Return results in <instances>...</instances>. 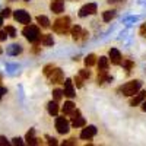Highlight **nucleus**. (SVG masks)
<instances>
[{
    "mask_svg": "<svg viewBox=\"0 0 146 146\" xmlns=\"http://www.w3.org/2000/svg\"><path fill=\"white\" fill-rule=\"evenodd\" d=\"M79 76H80L82 79H89V78H91V72H89V70L82 69V70L79 72Z\"/></svg>",
    "mask_w": 146,
    "mask_h": 146,
    "instance_id": "27",
    "label": "nucleus"
},
{
    "mask_svg": "<svg viewBox=\"0 0 146 146\" xmlns=\"http://www.w3.org/2000/svg\"><path fill=\"white\" fill-rule=\"evenodd\" d=\"M96 10H98V7H96L95 3H88V5H85V6L80 7L79 16L80 18H85V16H88V15H95Z\"/></svg>",
    "mask_w": 146,
    "mask_h": 146,
    "instance_id": "6",
    "label": "nucleus"
},
{
    "mask_svg": "<svg viewBox=\"0 0 146 146\" xmlns=\"http://www.w3.org/2000/svg\"><path fill=\"white\" fill-rule=\"evenodd\" d=\"M2 23H3V21H2V18H0V27H2Z\"/></svg>",
    "mask_w": 146,
    "mask_h": 146,
    "instance_id": "40",
    "label": "nucleus"
},
{
    "mask_svg": "<svg viewBox=\"0 0 146 146\" xmlns=\"http://www.w3.org/2000/svg\"><path fill=\"white\" fill-rule=\"evenodd\" d=\"M47 110L48 113H50L51 115H57L58 114V105H57V101H50L47 105Z\"/></svg>",
    "mask_w": 146,
    "mask_h": 146,
    "instance_id": "18",
    "label": "nucleus"
},
{
    "mask_svg": "<svg viewBox=\"0 0 146 146\" xmlns=\"http://www.w3.org/2000/svg\"><path fill=\"white\" fill-rule=\"evenodd\" d=\"M123 66L126 67V70H127V72H130V70L133 69V66H135V63L130 62V60H124V62H123Z\"/></svg>",
    "mask_w": 146,
    "mask_h": 146,
    "instance_id": "29",
    "label": "nucleus"
},
{
    "mask_svg": "<svg viewBox=\"0 0 146 146\" xmlns=\"http://www.w3.org/2000/svg\"><path fill=\"white\" fill-rule=\"evenodd\" d=\"M6 36H7V34L5 31H0V41H6Z\"/></svg>",
    "mask_w": 146,
    "mask_h": 146,
    "instance_id": "35",
    "label": "nucleus"
},
{
    "mask_svg": "<svg viewBox=\"0 0 146 146\" xmlns=\"http://www.w3.org/2000/svg\"><path fill=\"white\" fill-rule=\"evenodd\" d=\"M75 83H76L78 88H82V86H83V79L78 75V76H75Z\"/></svg>",
    "mask_w": 146,
    "mask_h": 146,
    "instance_id": "30",
    "label": "nucleus"
},
{
    "mask_svg": "<svg viewBox=\"0 0 146 146\" xmlns=\"http://www.w3.org/2000/svg\"><path fill=\"white\" fill-rule=\"evenodd\" d=\"M5 32H6L9 36H12V38H15V36H16V29H15L13 27H10V25H7V27H6Z\"/></svg>",
    "mask_w": 146,
    "mask_h": 146,
    "instance_id": "25",
    "label": "nucleus"
},
{
    "mask_svg": "<svg viewBox=\"0 0 146 146\" xmlns=\"http://www.w3.org/2000/svg\"><path fill=\"white\" fill-rule=\"evenodd\" d=\"M95 63H96V56L95 54H88L85 57V64H86V67H92Z\"/></svg>",
    "mask_w": 146,
    "mask_h": 146,
    "instance_id": "23",
    "label": "nucleus"
},
{
    "mask_svg": "<svg viewBox=\"0 0 146 146\" xmlns=\"http://www.w3.org/2000/svg\"><path fill=\"white\" fill-rule=\"evenodd\" d=\"M110 66V60L107 57H100L98 60V70H107Z\"/></svg>",
    "mask_w": 146,
    "mask_h": 146,
    "instance_id": "21",
    "label": "nucleus"
},
{
    "mask_svg": "<svg viewBox=\"0 0 146 146\" xmlns=\"http://www.w3.org/2000/svg\"><path fill=\"white\" fill-rule=\"evenodd\" d=\"M56 129L60 135H66L69 131V121L64 117H57L56 118Z\"/></svg>",
    "mask_w": 146,
    "mask_h": 146,
    "instance_id": "5",
    "label": "nucleus"
},
{
    "mask_svg": "<svg viewBox=\"0 0 146 146\" xmlns=\"http://www.w3.org/2000/svg\"><path fill=\"white\" fill-rule=\"evenodd\" d=\"M63 83H64V91H63V94L67 96V98H73L76 94H75V89H73V82L70 80V79H66V80H63Z\"/></svg>",
    "mask_w": 146,
    "mask_h": 146,
    "instance_id": "10",
    "label": "nucleus"
},
{
    "mask_svg": "<svg viewBox=\"0 0 146 146\" xmlns=\"http://www.w3.org/2000/svg\"><path fill=\"white\" fill-rule=\"evenodd\" d=\"M2 16H3V18H9V16H10V9H9V7H6V9L2 10Z\"/></svg>",
    "mask_w": 146,
    "mask_h": 146,
    "instance_id": "32",
    "label": "nucleus"
},
{
    "mask_svg": "<svg viewBox=\"0 0 146 146\" xmlns=\"http://www.w3.org/2000/svg\"><path fill=\"white\" fill-rule=\"evenodd\" d=\"M140 88H142V82L136 79V80H130V82L124 83L123 86L120 88V92L126 96H133L136 92L140 91Z\"/></svg>",
    "mask_w": 146,
    "mask_h": 146,
    "instance_id": "2",
    "label": "nucleus"
},
{
    "mask_svg": "<svg viewBox=\"0 0 146 146\" xmlns=\"http://www.w3.org/2000/svg\"><path fill=\"white\" fill-rule=\"evenodd\" d=\"M40 41H41V44H42L44 47H51V45L54 44L53 36H51V35H48V34L41 35V36H40Z\"/></svg>",
    "mask_w": 146,
    "mask_h": 146,
    "instance_id": "15",
    "label": "nucleus"
},
{
    "mask_svg": "<svg viewBox=\"0 0 146 146\" xmlns=\"http://www.w3.org/2000/svg\"><path fill=\"white\" fill-rule=\"evenodd\" d=\"M70 29V18L69 16H62L56 19V22L53 23V31L57 34H66Z\"/></svg>",
    "mask_w": 146,
    "mask_h": 146,
    "instance_id": "3",
    "label": "nucleus"
},
{
    "mask_svg": "<svg viewBox=\"0 0 146 146\" xmlns=\"http://www.w3.org/2000/svg\"><path fill=\"white\" fill-rule=\"evenodd\" d=\"M48 78H50V80L53 83H63V80H64L63 72H62V69H58V67H54L53 72H51V75Z\"/></svg>",
    "mask_w": 146,
    "mask_h": 146,
    "instance_id": "7",
    "label": "nucleus"
},
{
    "mask_svg": "<svg viewBox=\"0 0 146 146\" xmlns=\"http://www.w3.org/2000/svg\"><path fill=\"white\" fill-rule=\"evenodd\" d=\"M108 54H110V60H111L113 64H115V66L121 64V53L117 50V48H111Z\"/></svg>",
    "mask_w": 146,
    "mask_h": 146,
    "instance_id": "11",
    "label": "nucleus"
},
{
    "mask_svg": "<svg viewBox=\"0 0 146 146\" xmlns=\"http://www.w3.org/2000/svg\"><path fill=\"white\" fill-rule=\"evenodd\" d=\"M73 145H76V140L75 139H67L63 142V146H73Z\"/></svg>",
    "mask_w": 146,
    "mask_h": 146,
    "instance_id": "31",
    "label": "nucleus"
},
{
    "mask_svg": "<svg viewBox=\"0 0 146 146\" xmlns=\"http://www.w3.org/2000/svg\"><path fill=\"white\" fill-rule=\"evenodd\" d=\"M50 9L53 13H62L64 10V0H51Z\"/></svg>",
    "mask_w": 146,
    "mask_h": 146,
    "instance_id": "9",
    "label": "nucleus"
},
{
    "mask_svg": "<svg viewBox=\"0 0 146 146\" xmlns=\"http://www.w3.org/2000/svg\"><path fill=\"white\" fill-rule=\"evenodd\" d=\"M114 16H115V12H114V10H107V12H104V13H102V19H104V22H110Z\"/></svg>",
    "mask_w": 146,
    "mask_h": 146,
    "instance_id": "24",
    "label": "nucleus"
},
{
    "mask_svg": "<svg viewBox=\"0 0 146 146\" xmlns=\"http://www.w3.org/2000/svg\"><path fill=\"white\" fill-rule=\"evenodd\" d=\"M22 53V47L19 45V44H12L9 48H7V54H10V56H18V54H21Z\"/></svg>",
    "mask_w": 146,
    "mask_h": 146,
    "instance_id": "16",
    "label": "nucleus"
},
{
    "mask_svg": "<svg viewBox=\"0 0 146 146\" xmlns=\"http://www.w3.org/2000/svg\"><path fill=\"white\" fill-rule=\"evenodd\" d=\"M13 18L19 22V23H23V25H28V23H31V16L27 10L23 9H18L13 12Z\"/></svg>",
    "mask_w": 146,
    "mask_h": 146,
    "instance_id": "4",
    "label": "nucleus"
},
{
    "mask_svg": "<svg viewBox=\"0 0 146 146\" xmlns=\"http://www.w3.org/2000/svg\"><path fill=\"white\" fill-rule=\"evenodd\" d=\"M53 69H54V64H47L45 67H44V75L48 78L51 75V72H53Z\"/></svg>",
    "mask_w": 146,
    "mask_h": 146,
    "instance_id": "28",
    "label": "nucleus"
},
{
    "mask_svg": "<svg viewBox=\"0 0 146 146\" xmlns=\"http://www.w3.org/2000/svg\"><path fill=\"white\" fill-rule=\"evenodd\" d=\"M47 140H48V145H57V139H54V137L47 136Z\"/></svg>",
    "mask_w": 146,
    "mask_h": 146,
    "instance_id": "34",
    "label": "nucleus"
},
{
    "mask_svg": "<svg viewBox=\"0 0 146 146\" xmlns=\"http://www.w3.org/2000/svg\"><path fill=\"white\" fill-rule=\"evenodd\" d=\"M111 80H113V78L107 73V70H98V85L111 82Z\"/></svg>",
    "mask_w": 146,
    "mask_h": 146,
    "instance_id": "13",
    "label": "nucleus"
},
{
    "mask_svg": "<svg viewBox=\"0 0 146 146\" xmlns=\"http://www.w3.org/2000/svg\"><path fill=\"white\" fill-rule=\"evenodd\" d=\"M22 34L23 36L29 41V42H38L40 41V36H41V32H40V28L36 25H28L22 29Z\"/></svg>",
    "mask_w": 146,
    "mask_h": 146,
    "instance_id": "1",
    "label": "nucleus"
},
{
    "mask_svg": "<svg viewBox=\"0 0 146 146\" xmlns=\"http://www.w3.org/2000/svg\"><path fill=\"white\" fill-rule=\"evenodd\" d=\"M12 143H13V145H16V146H22V145H23L22 139H19V137H15L13 140H12Z\"/></svg>",
    "mask_w": 146,
    "mask_h": 146,
    "instance_id": "33",
    "label": "nucleus"
},
{
    "mask_svg": "<svg viewBox=\"0 0 146 146\" xmlns=\"http://www.w3.org/2000/svg\"><path fill=\"white\" fill-rule=\"evenodd\" d=\"M6 92H7V91H6V88H3V86H0V100L3 98V95H5Z\"/></svg>",
    "mask_w": 146,
    "mask_h": 146,
    "instance_id": "36",
    "label": "nucleus"
},
{
    "mask_svg": "<svg viewBox=\"0 0 146 146\" xmlns=\"http://www.w3.org/2000/svg\"><path fill=\"white\" fill-rule=\"evenodd\" d=\"M25 2H29V0H25Z\"/></svg>",
    "mask_w": 146,
    "mask_h": 146,
    "instance_id": "42",
    "label": "nucleus"
},
{
    "mask_svg": "<svg viewBox=\"0 0 146 146\" xmlns=\"http://www.w3.org/2000/svg\"><path fill=\"white\" fill-rule=\"evenodd\" d=\"M145 98H146V91H140L139 94L136 92V94H135V96H133V100L130 101V105H131V107H136V105L142 104Z\"/></svg>",
    "mask_w": 146,
    "mask_h": 146,
    "instance_id": "12",
    "label": "nucleus"
},
{
    "mask_svg": "<svg viewBox=\"0 0 146 146\" xmlns=\"http://www.w3.org/2000/svg\"><path fill=\"white\" fill-rule=\"evenodd\" d=\"M75 110V104H73L72 101H67V102H64V105H63V114L64 115H70V113Z\"/></svg>",
    "mask_w": 146,
    "mask_h": 146,
    "instance_id": "22",
    "label": "nucleus"
},
{
    "mask_svg": "<svg viewBox=\"0 0 146 146\" xmlns=\"http://www.w3.org/2000/svg\"><path fill=\"white\" fill-rule=\"evenodd\" d=\"M25 139H27V143H28V145H40V143H41L40 139L35 137V130H34V129H31V130L27 133V137H25Z\"/></svg>",
    "mask_w": 146,
    "mask_h": 146,
    "instance_id": "14",
    "label": "nucleus"
},
{
    "mask_svg": "<svg viewBox=\"0 0 146 146\" xmlns=\"http://www.w3.org/2000/svg\"><path fill=\"white\" fill-rule=\"evenodd\" d=\"M140 34H142L143 36H146V25H143V27H142V29H140Z\"/></svg>",
    "mask_w": 146,
    "mask_h": 146,
    "instance_id": "38",
    "label": "nucleus"
},
{
    "mask_svg": "<svg viewBox=\"0 0 146 146\" xmlns=\"http://www.w3.org/2000/svg\"><path fill=\"white\" fill-rule=\"evenodd\" d=\"M72 124H73V127H83L86 123H85V118L83 117L75 115V117H72Z\"/></svg>",
    "mask_w": 146,
    "mask_h": 146,
    "instance_id": "19",
    "label": "nucleus"
},
{
    "mask_svg": "<svg viewBox=\"0 0 146 146\" xmlns=\"http://www.w3.org/2000/svg\"><path fill=\"white\" fill-rule=\"evenodd\" d=\"M142 110H143V111H146V102H145V104L142 105Z\"/></svg>",
    "mask_w": 146,
    "mask_h": 146,
    "instance_id": "39",
    "label": "nucleus"
},
{
    "mask_svg": "<svg viewBox=\"0 0 146 146\" xmlns=\"http://www.w3.org/2000/svg\"><path fill=\"white\" fill-rule=\"evenodd\" d=\"M62 96H63V91H62V89H54V91H53V98H54V101H60V100H62Z\"/></svg>",
    "mask_w": 146,
    "mask_h": 146,
    "instance_id": "26",
    "label": "nucleus"
},
{
    "mask_svg": "<svg viewBox=\"0 0 146 146\" xmlns=\"http://www.w3.org/2000/svg\"><path fill=\"white\" fill-rule=\"evenodd\" d=\"M0 53H2V48H0Z\"/></svg>",
    "mask_w": 146,
    "mask_h": 146,
    "instance_id": "41",
    "label": "nucleus"
},
{
    "mask_svg": "<svg viewBox=\"0 0 146 146\" xmlns=\"http://www.w3.org/2000/svg\"><path fill=\"white\" fill-rule=\"evenodd\" d=\"M36 22H38L40 27H42V28H48V27H50V19H48L47 16H44V15L36 16Z\"/></svg>",
    "mask_w": 146,
    "mask_h": 146,
    "instance_id": "20",
    "label": "nucleus"
},
{
    "mask_svg": "<svg viewBox=\"0 0 146 146\" xmlns=\"http://www.w3.org/2000/svg\"><path fill=\"white\" fill-rule=\"evenodd\" d=\"M0 145H9V142H7V139H5L3 136L0 137Z\"/></svg>",
    "mask_w": 146,
    "mask_h": 146,
    "instance_id": "37",
    "label": "nucleus"
},
{
    "mask_svg": "<svg viewBox=\"0 0 146 146\" xmlns=\"http://www.w3.org/2000/svg\"><path fill=\"white\" fill-rule=\"evenodd\" d=\"M95 135H96V127H95V126H88L86 129H83V130H82V133H80V139H83V140H89V139H92Z\"/></svg>",
    "mask_w": 146,
    "mask_h": 146,
    "instance_id": "8",
    "label": "nucleus"
},
{
    "mask_svg": "<svg viewBox=\"0 0 146 146\" xmlns=\"http://www.w3.org/2000/svg\"><path fill=\"white\" fill-rule=\"evenodd\" d=\"M82 28L79 27V25H75L72 28V38L75 40V41H78V40H80L82 38Z\"/></svg>",
    "mask_w": 146,
    "mask_h": 146,
    "instance_id": "17",
    "label": "nucleus"
}]
</instances>
